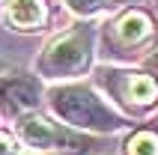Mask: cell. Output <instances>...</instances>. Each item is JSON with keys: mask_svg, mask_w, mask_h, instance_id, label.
<instances>
[{"mask_svg": "<svg viewBox=\"0 0 158 155\" xmlns=\"http://www.w3.org/2000/svg\"><path fill=\"white\" fill-rule=\"evenodd\" d=\"M75 12H81V15H89V12H96L98 6H105L107 0H66Z\"/></svg>", "mask_w": 158, "mask_h": 155, "instance_id": "obj_9", "label": "cell"}, {"mask_svg": "<svg viewBox=\"0 0 158 155\" xmlns=\"http://www.w3.org/2000/svg\"><path fill=\"white\" fill-rule=\"evenodd\" d=\"M114 36H116V42H123V45H140V42H146V39L152 36L149 15H146V12H137V9L125 12V15L114 24Z\"/></svg>", "mask_w": 158, "mask_h": 155, "instance_id": "obj_6", "label": "cell"}, {"mask_svg": "<svg viewBox=\"0 0 158 155\" xmlns=\"http://www.w3.org/2000/svg\"><path fill=\"white\" fill-rule=\"evenodd\" d=\"M89 57H93V33L72 30L48 45V51L39 60V69L48 78H75L89 66Z\"/></svg>", "mask_w": 158, "mask_h": 155, "instance_id": "obj_2", "label": "cell"}, {"mask_svg": "<svg viewBox=\"0 0 158 155\" xmlns=\"http://www.w3.org/2000/svg\"><path fill=\"white\" fill-rule=\"evenodd\" d=\"M39 81L36 78H27V75H9L0 81V104L3 111L18 116V113H27L39 104Z\"/></svg>", "mask_w": 158, "mask_h": 155, "instance_id": "obj_3", "label": "cell"}, {"mask_svg": "<svg viewBox=\"0 0 158 155\" xmlns=\"http://www.w3.org/2000/svg\"><path fill=\"white\" fill-rule=\"evenodd\" d=\"M0 155H15V143L6 134H0Z\"/></svg>", "mask_w": 158, "mask_h": 155, "instance_id": "obj_10", "label": "cell"}, {"mask_svg": "<svg viewBox=\"0 0 158 155\" xmlns=\"http://www.w3.org/2000/svg\"><path fill=\"white\" fill-rule=\"evenodd\" d=\"M114 90L119 93V98H125L128 104H137V107H149V104L158 98V84H155V78L137 75V72H119Z\"/></svg>", "mask_w": 158, "mask_h": 155, "instance_id": "obj_5", "label": "cell"}, {"mask_svg": "<svg viewBox=\"0 0 158 155\" xmlns=\"http://www.w3.org/2000/svg\"><path fill=\"white\" fill-rule=\"evenodd\" d=\"M21 137H24V143H30L36 149H75V146H81L78 137L66 134L63 128H57L54 122L42 119V116H27L21 122Z\"/></svg>", "mask_w": 158, "mask_h": 155, "instance_id": "obj_4", "label": "cell"}, {"mask_svg": "<svg viewBox=\"0 0 158 155\" xmlns=\"http://www.w3.org/2000/svg\"><path fill=\"white\" fill-rule=\"evenodd\" d=\"M146 69H149L152 75L158 78V51H155V54H149V60H146Z\"/></svg>", "mask_w": 158, "mask_h": 155, "instance_id": "obj_11", "label": "cell"}, {"mask_svg": "<svg viewBox=\"0 0 158 155\" xmlns=\"http://www.w3.org/2000/svg\"><path fill=\"white\" fill-rule=\"evenodd\" d=\"M107 3H114V6H119V3H134V0H107Z\"/></svg>", "mask_w": 158, "mask_h": 155, "instance_id": "obj_12", "label": "cell"}, {"mask_svg": "<svg viewBox=\"0 0 158 155\" xmlns=\"http://www.w3.org/2000/svg\"><path fill=\"white\" fill-rule=\"evenodd\" d=\"M51 111L75 128L87 131L123 128V116L110 111L89 86H57L51 93Z\"/></svg>", "mask_w": 158, "mask_h": 155, "instance_id": "obj_1", "label": "cell"}, {"mask_svg": "<svg viewBox=\"0 0 158 155\" xmlns=\"http://www.w3.org/2000/svg\"><path fill=\"white\" fill-rule=\"evenodd\" d=\"M128 155H158V134L152 131H137L128 140Z\"/></svg>", "mask_w": 158, "mask_h": 155, "instance_id": "obj_8", "label": "cell"}, {"mask_svg": "<svg viewBox=\"0 0 158 155\" xmlns=\"http://www.w3.org/2000/svg\"><path fill=\"white\" fill-rule=\"evenodd\" d=\"M9 3V21L21 30H33V27L42 24L45 9L42 0H6Z\"/></svg>", "mask_w": 158, "mask_h": 155, "instance_id": "obj_7", "label": "cell"}]
</instances>
